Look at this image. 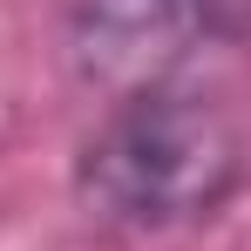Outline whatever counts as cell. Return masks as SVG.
<instances>
[{"instance_id":"7a4b0ae2","label":"cell","mask_w":251,"mask_h":251,"mask_svg":"<svg viewBox=\"0 0 251 251\" xmlns=\"http://www.w3.org/2000/svg\"><path fill=\"white\" fill-rule=\"evenodd\" d=\"M190 41H204L197 0H68V61L88 88L123 95L176 75Z\"/></svg>"},{"instance_id":"6da1fadb","label":"cell","mask_w":251,"mask_h":251,"mask_svg":"<svg viewBox=\"0 0 251 251\" xmlns=\"http://www.w3.org/2000/svg\"><path fill=\"white\" fill-rule=\"evenodd\" d=\"M251 176V123L210 82L156 75L123 88L75 150V204L102 231H176L217 217Z\"/></svg>"}]
</instances>
